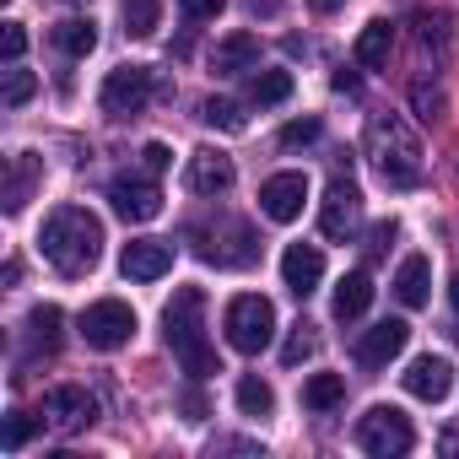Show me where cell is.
<instances>
[{
  "instance_id": "1",
  "label": "cell",
  "mask_w": 459,
  "mask_h": 459,
  "mask_svg": "<svg viewBox=\"0 0 459 459\" xmlns=\"http://www.w3.org/2000/svg\"><path fill=\"white\" fill-rule=\"evenodd\" d=\"M39 249H44V260H49L60 276H87V271L103 260V221H98L87 205H60V211H49V221H44Z\"/></svg>"
},
{
  "instance_id": "2",
  "label": "cell",
  "mask_w": 459,
  "mask_h": 459,
  "mask_svg": "<svg viewBox=\"0 0 459 459\" xmlns=\"http://www.w3.org/2000/svg\"><path fill=\"white\" fill-rule=\"evenodd\" d=\"M162 335H168V346H173V357L184 362L189 378L221 373V357L205 341V292L200 287H178L173 292V303L162 308Z\"/></svg>"
},
{
  "instance_id": "3",
  "label": "cell",
  "mask_w": 459,
  "mask_h": 459,
  "mask_svg": "<svg viewBox=\"0 0 459 459\" xmlns=\"http://www.w3.org/2000/svg\"><path fill=\"white\" fill-rule=\"evenodd\" d=\"M368 162L389 189H416L421 184V141L400 114H373L368 119Z\"/></svg>"
},
{
  "instance_id": "4",
  "label": "cell",
  "mask_w": 459,
  "mask_h": 459,
  "mask_svg": "<svg viewBox=\"0 0 459 459\" xmlns=\"http://www.w3.org/2000/svg\"><path fill=\"white\" fill-rule=\"evenodd\" d=\"M221 330H227V346H233V351L260 357L276 341V308H271V298H260V292L233 298L227 314H221Z\"/></svg>"
},
{
  "instance_id": "5",
  "label": "cell",
  "mask_w": 459,
  "mask_h": 459,
  "mask_svg": "<svg viewBox=\"0 0 459 459\" xmlns=\"http://www.w3.org/2000/svg\"><path fill=\"white\" fill-rule=\"evenodd\" d=\"M357 448L373 454V459H400L416 448V427L405 421V411L394 405H373L362 421H357Z\"/></svg>"
},
{
  "instance_id": "6",
  "label": "cell",
  "mask_w": 459,
  "mask_h": 459,
  "mask_svg": "<svg viewBox=\"0 0 459 459\" xmlns=\"http://www.w3.org/2000/svg\"><path fill=\"white\" fill-rule=\"evenodd\" d=\"M130 335H135V308L130 303L98 298V303L82 308V341L92 351H119V346H130Z\"/></svg>"
},
{
  "instance_id": "7",
  "label": "cell",
  "mask_w": 459,
  "mask_h": 459,
  "mask_svg": "<svg viewBox=\"0 0 459 459\" xmlns=\"http://www.w3.org/2000/svg\"><path fill=\"white\" fill-rule=\"evenodd\" d=\"M357 227H362V195H357L351 178H335V184L325 189V200H319V233H325L330 244H346Z\"/></svg>"
},
{
  "instance_id": "8",
  "label": "cell",
  "mask_w": 459,
  "mask_h": 459,
  "mask_svg": "<svg viewBox=\"0 0 459 459\" xmlns=\"http://www.w3.org/2000/svg\"><path fill=\"white\" fill-rule=\"evenodd\" d=\"M98 103H103V114H114V119L141 114V108L152 103V71H146V65H119V71H108Z\"/></svg>"
},
{
  "instance_id": "9",
  "label": "cell",
  "mask_w": 459,
  "mask_h": 459,
  "mask_svg": "<svg viewBox=\"0 0 459 459\" xmlns=\"http://www.w3.org/2000/svg\"><path fill=\"white\" fill-rule=\"evenodd\" d=\"M44 421L55 427V432H87L92 421H98V400L82 389V384H55L49 394H44Z\"/></svg>"
},
{
  "instance_id": "10",
  "label": "cell",
  "mask_w": 459,
  "mask_h": 459,
  "mask_svg": "<svg viewBox=\"0 0 459 459\" xmlns=\"http://www.w3.org/2000/svg\"><path fill=\"white\" fill-rule=\"evenodd\" d=\"M405 341H411V325H405V319H378V325L362 330V341H357V368L384 373V368L405 351Z\"/></svg>"
},
{
  "instance_id": "11",
  "label": "cell",
  "mask_w": 459,
  "mask_h": 459,
  "mask_svg": "<svg viewBox=\"0 0 459 459\" xmlns=\"http://www.w3.org/2000/svg\"><path fill=\"white\" fill-rule=\"evenodd\" d=\"M233 178H238L233 157L216 152V146H200V152L189 157V168H184L189 195H227V189H233Z\"/></svg>"
},
{
  "instance_id": "12",
  "label": "cell",
  "mask_w": 459,
  "mask_h": 459,
  "mask_svg": "<svg viewBox=\"0 0 459 459\" xmlns=\"http://www.w3.org/2000/svg\"><path fill=\"white\" fill-rule=\"evenodd\" d=\"M303 200H308V173H271L260 184V211L271 221H298Z\"/></svg>"
},
{
  "instance_id": "13",
  "label": "cell",
  "mask_w": 459,
  "mask_h": 459,
  "mask_svg": "<svg viewBox=\"0 0 459 459\" xmlns=\"http://www.w3.org/2000/svg\"><path fill=\"white\" fill-rule=\"evenodd\" d=\"M108 205L125 221H152V216H162V189L152 178H114L108 184Z\"/></svg>"
},
{
  "instance_id": "14",
  "label": "cell",
  "mask_w": 459,
  "mask_h": 459,
  "mask_svg": "<svg viewBox=\"0 0 459 459\" xmlns=\"http://www.w3.org/2000/svg\"><path fill=\"white\" fill-rule=\"evenodd\" d=\"M400 378H405V394H416V400L437 405V400H448V389H454V362L427 351V357H416Z\"/></svg>"
},
{
  "instance_id": "15",
  "label": "cell",
  "mask_w": 459,
  "mask_h": 459,
  "mask_svg": "<svg viewBox=\"0 0 459 459\" xmlns=\"http://www.w3.org/2000/svg\"><path fill=\"white\" fill-rule=\"evenodd\" d=\"M119 271H125L130 281H162V276L173 271V249H168L162 238H135V244H125Z\"/></svg>"
},
{
  "instance_id": "16",
  "label": "cell",
  "mask_w": 459,
  "mask_h": 459,
  "mask_svg": "<svg viewBox=\"0 0 459 459\" xmlns=\"http://www.w3.org/2000/svg\"><path fill=\"white\" fill-rule=\"evenodd\" d=\"M281 281H287L292 298H308V292L325 281V255H319V244H287V255H281Z\"/></svg>"
},
{
  "instance_id": "17",
  "label": "cell",
  "mask_w": 459,
  "mask_h": 459,
  "mask_svg": "<svg viewBox=\"0 0 459 459\" xmlns=\"http://www.w3.org/2000/svg\"><path fill=\"white\" fill-rule=\"evenodd\" d=\"M368 303H373V276H368V271H346V276L335 281L330 314H335L341 325H351V319H362V314H368Z\"/></svg>"
},
{
  "instance_id": "18",
  "label": "cell",
  "mask_w": 459,
  "mask_h": 459,
  "mask_svg": "<svg viewBox=\"0 0 459 459\" xmlns=\"http://www.w3.org/2000/svg\"><path fill=\"white\" fill-rule=\"evenodd\" d=\"M211 71H216V76L260 71V39H255V33H233V39H221V44H216V55H211Z\"/></svg>"
},
{
  "instance_id": "19",
  "label": "cell",
  "mask_w": 459,
  "mask_h": 459,
  "mask_svg": "<svg viewBox=\"0 0 459 459\" xmlns=\"http://www.w3.org/2000/svg\"><path fill=\"white\" fill-rule=\"evenodd\" d=\"M389 287H394V298H400L405 308H421V303L432 298V265H427V255H405Z\"/></svg>"
},
{
  "instance_id": "20",
  "label": "cell",
  "mask_w": 459,
  "mask_h": 459,
  "mask_svg": "<svg viewBox=\"0 0 459 459\" xmlns=\"http://www.w3.org/2000/svg\"><path fill=\"white\" fill-rule=\"evenodd\" d=\"M389 49H394V28L378 17V22H368V28L357 33V49H351V55H357L362 71H384V65H389Z\"/></svg>"
},
{
  "instance_id": "21",
  "label": "cell",
  "mask_w": 459,
  "mask_h": 459,
  "mask_svg": "<svg viewBox=\"0 0 459 459\" xmlns=\"http://www.w3.org/2000/svg\"><path fill=\"white\" fill-rule=\"evenodd\" d=\"M55 49H65L71 60H87V55L98 49V22H92V17H65V22L55 28Z\"/></svg>"
},
{
  "instance_id": "22",
  "label": "cell",
  "mask_w": 459,
  "mask_h": 459,
  "mask_svg": "<svg viewBox=\"0 0 459 459\" xmlns=\"http://www.w3.org/2000/svg\"><path fill=\"white\" fill-rule=\"evenodd\" d=\"M233 400H238L244 416H271V411H276V389H271L260 373H244L238 389H233Z\"/></svg>"
},
{
  "instance_id": "23",
  "label": "cell",
  "mask_w": 459,
  "mask_h": 459,
  "mask_svg": "<svg viewBox=\"0 0 459 459\" xmlns=\"http://www.w3.org/2000/svg\"><path fill=\"white\" fill-rule=\"evenodd\" d=\"M346 400V378L341 373H314L308 384H303V405L308 411H335Z\"/></svg>"
},
{
  "instance_id": "24",
  "label": "cell",
  "mask_w": 459,
  "mask_h": 459,
  "mask_svg": "<svg viewBox=\"0 0 459 459\" xmlns=\"http://www.w3.org/2000/svg\"><path fill=\"white\" fill-rule=\"evenodd\" d=\"M249 98H255L260 108L287 103V98H292V71H255V76H249Z\"/></svg>"
},
{
  "instance_id": "25",
  "label": "cell",
  "mask_w": 459,
  "mask_h": 459,
  "mask_svg": "<svg viewBox=\"0 0 459 459\" xmlns=\"http://www.w3.org/2000/svg\"><path fill=\"white\" fill-rule=\"evenodd\" d=\"M60 325H65V314H60L55 303H39V308L28 314V341L44 346V351H55V346H60Z\"/></svg>"
},
{
  "instance_id": "26",
  "label": "cell",
  "mask_w": 459,
  "mask_h": 459,
  "mask_svg": "<svg viewBox=\"0 0 459 459\" xmlns=\"http://www.w3.org/2000/svg\"><path fill=\"white\" fill-rule=\"evenodd\" d=\"M125 33L130 39H152L157 33V22H162V0H125Z\"/></svg>"
},
{
  "instance_id": "27",
  "label": "cell",
  "mask_w": 459,
  "mask_h": 459,
  "mask_svg": "<svg viewBox=\"0 0 459 459\" xmlns=\"http://www.w3.org/2000/svg\"><path fill=\"white\" fill-rule=\"evenodd\" d=\"M33 178H39V157H28V152H22V157L12 162V184H6V211H12V216L28 205V189H33Z\"/></svg>"
},
{
  "instance_id": "28",
  "label": "cell",
  "mask_w": 459,
  "mask_h": 459,
  "mask_svg": "<svg viewBox=\"0 0 459 459\" xmlns=\"http://www.w3.org/2000/svg\"><path fill=\"white\" fill-rule=\"evenodd\" d=\"M200 119H205L211 130H233V135L249 125V119H244V108H238L233 98H205V103H200Z\"/></svg>"
},
{
  "instance_id": "29",
  "label": "cell",
  "mask_w": 459,
  "mask_h": 459,
  "mask_svg": "<svg viewBox=\"0 0 459 459\" xmlns=\"http://www.w3.org/2000/svg\"><path fill=\"white\" fill-rule=\"evenodd\" d=\"M319 351V335H314V325L303 319V325H292V335H287V346H281V362L287 368H298V362H308Z\"/></svg>"
},
{
  "instance_id": "30",
  "label": "cell",
  "mask_w": 459,
  "mask_h": 459,
  "mask_svg": "<svg viewBox=\"0 0 459 459\" xmlns=\"http://www.w3.org/2000/svg\"><path fill=\"white\" fill-rule=\"evenodd\" d=\"M33 92H39V76H33V71H17V65H12V71H6V87H0V103H6V108H22V103H28Z\"/></svg>"
},
{
  "instance_id": "31",
  "label": "cell",
  "mask_w": 459,
  "mask_h": 459,
  "mask_svg": "<svg viewBox=\"0 0 459 459\" xmlns=\"http://www.w3.org/2000/svg\"><path fill=\"white\" fill-rule=\"evenodd\" d=\"M33 427H39V421H33L28 411H12V416H6V432H0V448H6V454H17V448L33 437Z\"/></svg>"
},
{
  "instance_id": "32",
  "label": "cell",
  "mask_w": 459,
  "mask_h": 459,
  "mask_svg": "<svg viewBox=\"0 0 459 459\" xmlns=\"http://www.w3.org/2000/svg\"><path fill=\"white\" fill-rule=\"evenodd\" d=\"M411 103H416V119H421V125H437V119H443V98L427 92V82L411 87Z\"/></svg>"
},
{
  "instance_id": "33",
  "label": "cell",
  "mask_w": 459,
  "mask_h": 459,
  "mask_svg": "<svg viewBox=\"0 0 459 459\" xmlns=\"http://www.w3.org/2000/svg\"><path fill=\"white\" fill-rule=\"evenodd\" d=\"M227 0H178V17L184 22H216Z\"/></svg>"
},
{
  "instance_id": "34",
  "label": "cell",
  "mask_w": 459,
  "mask_h": 459,
  "mask_svg": "<svg viewBox=\"0 0 459 459\" xmlns=\"http://www.w3.org/2000/svg\"><path fill=\"white\" fill-rule=\"evenodd\" d=\"M0 55H6V65H17V60L28 55V33H22V22H6V33H0Z\"/></svg>"
},
{
  "instance_id": "35",
  "label": "cell",
  "mask_w": 459,
  "mask_h": 459,
  "mask_svg": "<svg viewBox=\"0 0 459 459\" xmlns=\"http://www.w3.org/2000/svg\"><path fill=\"white\" fill-rule=\"evenodd\" d=\"M308 141H319V119H292L281 130V146H308Z\"/></svg>"
},
{
  "instance_id": "36",
  "label": "cell",
  "mask_w": 459,
  "mask_h": 459,
  "mask_svg": "<svg viewBox=\"0 0 459 459\" xmlns=\"http://www.w3.org/2000/svg\"><path fill=\"white\" fill-rule=\"evenodd\" d=\"M394 238H400V221L389 216V221H378V227H373V233H368V255L378 260V255H384V249H389Z\"/></svg>"
},
{
  "instance_id": "37",
  "label": "cell",
  "mask_w": 459,
  "mask_h": 459,
  "mask_svg": "<svg viewBox=\"0 0 459 459\" xmlns=\"http://www.w3.org/2000/svg\"><path fill=\"white\" fill-rule=\"evenodd\" d=\"M141 162H146V173H168V168H173V152H168L162 141H146V152H141Z\"/></svg>"
},
{
  "instance_id": "38",
  "label": "cell",
  "mask_w": 459,
  "mask_h": 459,
  "mask_svg": "<svg viewBox=\"0 0 459 459\" xmlns=\"http://www.w3.org/2000/svg\"><path fill=\"white\" fill-rule=\"evenodd\" d=\"M330 87H335V92H346V98H357V92H362V76H357V71H335V76H330Z\"/></svg>"
},
{
  "instance_id": "39",
  "label": "cell",
  "mask_w": 459,
  "mask_h": 459,
  "mask_svg": "<svg viewBox=\"0 0 459 459\" xmlns=\"http://www.w3.org/2000/svg\"><path fill=\"white\" fill-rule=\"evenodd\" d=\"M184 411H189V421H205V394L200 389H184Z\"/></svg>"
},
{
  "instance_id": "40",
  "label": "cell",
  "mask_w": 459,
  "mask_h": 459,
  "mask_svg": "<svg viewBox=\"0 0 459 459\" xmlns=\"http://www.w3.org/2000/svg\"><path fill=\"white\" fill-rule=\"evenodd\" d=\"M249 12H255V17H260V12L276 17V12H281V0H249Z\"/></svg>"
},
{
  "instance_id": "41",
  "label": "cell",
  "mask_w": 459,
  "mask_h": 459,
  "mask_svg": "<svg viewBox=\"0 0 459 459\" xmlns=\"http://www.w3.org/2000/svg\"><path fill=\"white\" fill-rule=\"evenodd\" d=\"M308 6H314L319 17H330V12H341V6H346V0H308Z\"/></svg>"
},
{
  "instance_id": "42",
  "label": "cell",
  "mask_w": 459,
  "mask_h": 459,
  "mask_svg": "<svg viewBox=\"0 0 459 459\" xmlns=\"http://www.w3.org/2000/svg\"><path fill=\"white\" fill-rule=\"evenodd\" d=\"M448 303H454V308H459V276H454V281H448Z\"/></svg>"
}]
</instances>
